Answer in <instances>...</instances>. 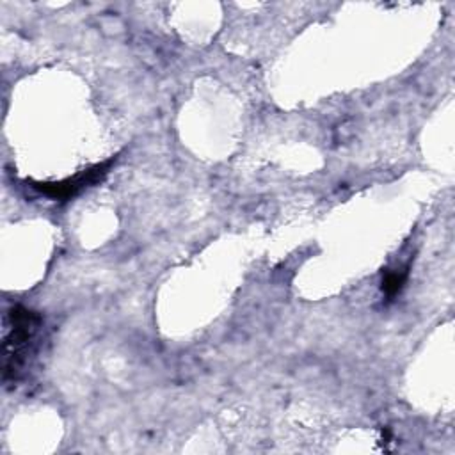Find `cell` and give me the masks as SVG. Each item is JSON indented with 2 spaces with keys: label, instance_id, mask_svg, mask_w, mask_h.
<instances>
[{
  "label": "cell",
  "instance_id": "6da1fadb",
  "mask_svg": "<svg viewBox=\"0 0 455 455\" xmlns=\"http://www.w3.org/2000/svg\"><path fill=\"white\" fill-rule=\"evenodd\" d=\"M43 316L25 306L14 304L4 315V384H16L30 361L37 354L41 343Z\"/></svg>",
  "mask_w": 455,
  "mask_h": 455
},
{
  "label": "cell",
  "instance_id": "7a4b0ae2",
  "mask_svg": "<svg viewBox=\"0 0 455 455\" xmlns=\"http://www.w3.org/2000/svg\"><path fill=\"white\" fill-rule=\"evenodd\" d=\"M116 160H117V156H110L105 162L94 164V165L76 172L75 176H69V178H64L59 181H32L30 180L28 183L37 194H41L48 199L68 201V199L78 196L82 190L100 183L108 174V171L116 164Z\"/></svg>",
  "mask_w": 455,
  "mask_h": 455
},
{
  "label": "cell",
  "instance_id": "3957f363",
  "mask_svg": "<svg viewBox=\"0 0 455 455\" xmlns=\"http://www.w3.org/2000/svg\"><path fill=\"white\" fill-rule=\"evenodd\" d=\"M409 277V270L407 268H400V270H387L382 277V284H380V290L386 297H395L402 291L405 281Z\"/></svg>",
  "mask_w": 455,
  "mask_h": 455
}]
</instances>
